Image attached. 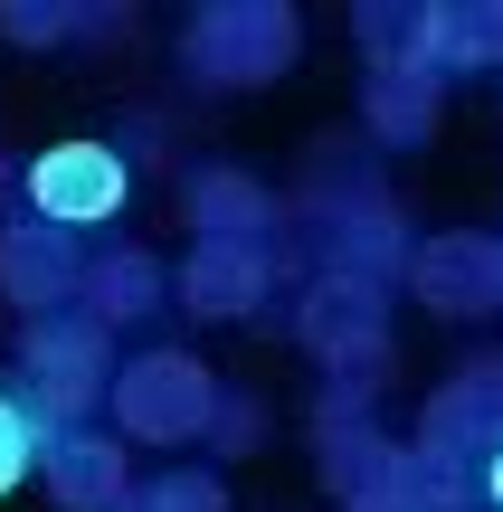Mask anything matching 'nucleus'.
Segmentation results:
<instances>
[{
    "mask_svg": "<svg viewBox=\"0 0 503 512\" xmlns=\"http://www.w3.org/2000/svg\"><path fill=\"white\" fill-rule=\"evenodd\" d=\"M200 219H209V228H257V219H266V200H247V190L209 181V190H200Z\"/></svg>",
    "mask_w": 503,
    "mask_h": 512,
    "instance_id": "nucleus-11",
    "label": "nucleus"
},
{
    "mask_svg": "<svg viewBox=\"0 0 503 512\" xmlns=\"http://www.w3.org/2000/svg\"><path fill=\"white\" fill-rule=\"evenodd\" d=\"M485 503L503 512V446H494V465H485Z\"/></svg>",
    "mask_w": 503,
    "mask_h": 512,
    "instance_id": "nucleus-13",
    "label": "nucleus"
},
{
    "mask_svg": "<svg viewBox=\"0 0 503 512\" xmlns=\"http://www.w3.org/2000/svg\"><path fill=\"white\" fill-rule=\"evenodd\" d=\"M29 465H48V427H38L29 399H10V389H0V494H19V484H29Z\"/></svg>",
    "mask_w": 503,
    "mask_h": 512,
    "instance_id": "nucleus-9",
    "label": "nucleus"
},
{
    "mask_svg": "<svg viewBox=\"0 0 503 512\" xmlns=\"http://www.w3.org/2000/svg\"><path fill=\"white\" fill-rule=\"evenodd\" d=\"M29 209L48 228H95L124 209V152L105 143H48L29 162Z\"/></svg>",
    "mask_w": 503,
    "mask_h": 512,
    "instance_id": "nucleus-1",
    "label": "nucleus"
},
{
    "mask_svg": "<svg viewBox=\"0 0 503 512\" xmlns=\"http://www.w3.org/2000/svg\"><path fill=\"white\" fill-rule=\"evenodd\" d=\"M114 408H124L133 437H190V427L209 418V380L181 351H152V361H133L124 380H114Z\"/></svg>",
    "mask_w": 503,
    "mask_h": 512,
    "instance_id": "nucleus-2",
    "label": "nucleus"
},
{
    "mask_svg": "<svg viewBox=\"0 0 503 512\" xmlns=\"http://www.w3.org/2000/svg\"><path fill=\"white\" fill-rule=\"evenodd\" d=\"M133 512H228V494H219L209 475H171V484H152Z\"/></svg>",
    "mask_w": 503,
    "mask_h": 512,
    "instance_id": "nucleus-10",
    "label": "nucleus"
},
{
    "mask_svg": "<svg viewBox=\"0 0 503 512\" xmlns=\"http://www.w3.org/2000/svg\"><path fill=\"white\" fill-rule=\"evenodd\" d=\"M48 484L76 512H124V456L95 437H48Z\"/></svg>",
    "mask_w": 503,
    "mask_h": 512,
    "instance_id": "nucleus-6",
    "label": "nucleus"
},
{
    "mask_svg": "<svg viewBox=\"0 0 503 512\" xmlns=\"http://www.w3.org/2000/svg\"><path fill=\"white\" fill-rule=\"evenodd\" d=\"M0 285H10V304H57V294L86 285V266L57 228H10L0 238Z\"/></svg>",
    "mask_w": 503,
    "mask_h": 512,
    "instance_id": "nucleus-5",
    "label": "nucleus"
},
{
    "mask_svg": "<svg viewBox=\"0 0 503 512\" xmlns=\"http://www.w3.org/2000/svg\"><path fill=\"white\" fill-rule=\"evenodd\" d=\"M257 285H266V275H257V247H238V238H219L200 266L181 275V294H190L200 313H238V304H257Z\"/></svg>",
    "mask_w": 503,
    "mask_h": 512,
    "instance_id": "nucleus-7",
    "label": "nucleus"
},
{
    "mask_svg": "<svg viewBox=\"0 0 503 512\" xmlns=\"http://www.w3.org/2000/svg\"><path fill=\"white\" fill-rule=\"evenodd\" d=\"M418 48L447 57V67H466V57H494V48H503V10H437Z\"/></svg>",
    "mask_w": 503,
    "mask_h": 512,
    "instance_id": "nucleus-8",
    "label": "nucleus"
},
{
    "mask_svg": "<svg viewBox=\"0 0 503 512\" xmlns=\"http://www.w3.org/2000/svg\"><path fill=\"white\" fill-rule=\"evenodd\" d=\"M295 57V19L285 10H209L190 29V67L200 76H266Z\"/></svg>",
    "mask_w": 503,
    "mask_h": 512,
    "instance_id": "nucleus-3",
    "label": "nucleus"
},
{
    "mask_svg": "<svg viewBox=\"0 0 503 512\" xmlns=\"http://www.w3.org/2000/svg\"><path fill=\"white\" fill-rule=\"evenodd\" d=\"M19 342H29V380L57 408L95 399V380H105V323H48V332H19Z\"/></svg>",
    "mask_w": 503,
    "mask_h": 512,
    "instance_id": "nucleus-4",
    "label": "nucleus"
},
{
    "mask_svg": "<svg viewBox=\"0 0 503 512\" xmlns=\"http://www.w3.org/2000/svg\"><path fill=\"white\" fill-rule=\"evenodd\" d=\"M86 294H95L105 313H133V304L152 294V275H143V266H114V275H86Z\"/></svg>",
    "mask_w": 503,
    "mask_h": 512,
    "instance_id": "nucleus-12",
    "label": "nucleus"
}]
</instances>
